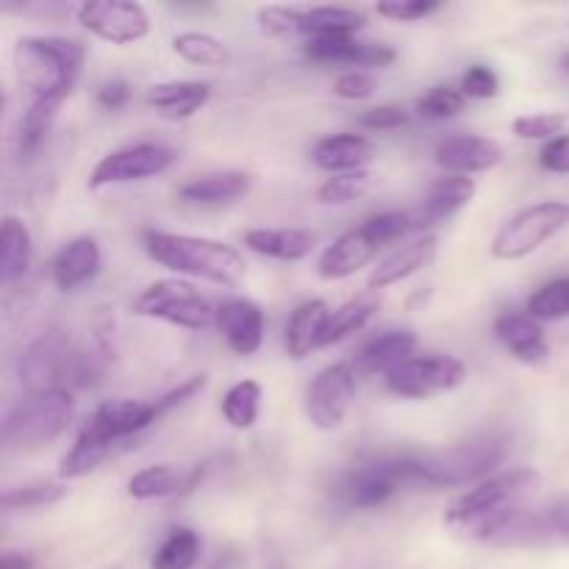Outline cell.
I'll use <instances>...</instances> for the list:
<instances>
[{
  "mask_svg": "<svg viewBox=\"0 0 569 569\" xmlns=\"http://www.w3.org/2000/svg\"><path fill=\"white\" fill-rule=\"evenodd\" d=\"M144 253L176 276L200 278L217 287H239L248 276V261L233 244L192 233H170L159 228L142 231Z\"/></svg>",
  "mask_w": 569,
  "mask_h": 569,
  "instance_id": "cell-1",
  "label": "cell"
},
{
  "mask_svg": "<svg viewBox=\"0 0 569 569\" xmlns=\"http://www.w3.org/2000/svg\"><path fill=\"white\" fill-rule=\"evenodd\" d=\"M103 372L100 356L78 345L67 331H44L17 359V378L28 392L94 387Z\"/></svg>",
  "mask_w": 569,
  "mask_h": 569,
  "instance_id": "cell-2",
  "label": "cell"
},
{
  "mask_svg": "<svg viewBox=\"0 0 569 569\" xmlns=\"http://www.w3.org/2000/svg\"><path fill=\"white\" fill-rule=\"evenodd\" d=\"M17 78L31 98L64 94L70 98L81 76L87 48L67 37H22L17 42Z\"/></svg>",
  "mask_w": 569,
  "mask_h": 569,
  "instance_id": "cell-3",
  "label": "cell"
},
{
  "mask_svg": "<svg viewBox=\"0 0 569 569\" xmlns=\"http://www.w3.org/2000/svg\"><path fill=\"white\" fill-rule=\"evenodd\" d=\"M76 415L72 392H28L3 417V445L11 453H31L56 442Z\"/></svg>",
  "mask_w": 569,
  "mask_h": 569,
  "instance_id": "cell-4",
  "label": "cell"
},
{
  "mask_svg": "<svg viewBox=\"0 0 569 569\" xmlns=\"http://www.w3.org/2000/svg\"><path fill=\"white\" fill-rule=\"evenodd\" d=\"M542 487V476L533 467H511V470L495 472L487 481L467 489L459 500L448 509V526L470 528L476 531L483 522L520 509L522 500Z\"/></svg>",
  "mask_w": 569,
  "mask_h": 569,
  "instance_id": "cell-5",
  "label": "cell"
},
{
  "mask_svg": "<svg viewBox=\"0 0 569 569\" xmlns=\"http://www.w3.org/2000/svg\"><path fill=\"white\" fill-rule=\"evenodd\" d=\"M506 459V439L481 437L470 439L456 448L439 450V453L417 459V478L420 487L453 489L467 483H481L500 467Z\"/></svg>",
  "mask_w": 569,
  "mask_h": 569,
  "instance_id": "cell-6",
  "label": "cell"
},
{
  "mask_svg": "<svg viewBox=\"0 0 569 569\" xmlns=\"http://www.w3.org/2000/svg\"><path fill=\"white\" fill-rule=\"evenodd\" d=\"M569 226V200H542L511 214L495 233L489 253L498 261H520Z\"/></svg>",
  "mask_w": 569,
  "mask_h": 569,
  "instance_id": "cell-7",
  "label": "cell"
},
{
  "mask_svg": "<svg viewBox=\"0 0 569 569\" xmlns=\"http://www.w3.org/2000/svg\"><path fill=\"white\" fill-rule=\"evenodd\" d=\"M133 315L187 331H203L217 322L214 306L194 289V283L181 278H161L144 287L133 300Z\"/></svg>",
  "mask_w": 569,
  "mask_h": 569,
  "instance_id": "cell-8",
  "label": "cell"
},
{
  "mask_svg": "<svg viewBox=\"0 0 569 569\" xmlns=\"http://www.w3.org/2000/svg\"><path fill=\"white\" fill-rule=\"evenodd\" d=\"M467 381V365L450 353H422L387 376V389L406 400H428L453 392Z\"/></svg>",
  "mask_w": 569,
  "mask_h": 569,
  "instance_id": "cell-9",
  "label": "cell"
},
{
  "mask_svg": "<svg viewBox=\"0 0 569 569\" xmlns=\"http://www.w3.org/2000/svg\"><path fill=\"white\" fill-rule=\"evenodd\" d=\"M409 487H420L417 459H378L348 472L342 481V498L350 509H378Z\"/></svg>",
  "mask_w": 569,
  "mask_h": 569,
  "instance_id": "cell-10",
  "label": "cell"
},
{
  "mask_svg": "<svg viewBox=\"0 0 569 569\" xmlns=\"http://www.w3.org/2000/svg\"><path fill=\"white\" fill-rule=\"evenodd\" d=\"M176 161L167 144L159 142H137L128 148L111 150L103 159L94 164L92 176H89V187H117V183H133V181H148V178L161 176L167 172Z\"/></svg>",
  "mask_w": 569,
  "mask_h": 569,
  "instance_id": "cell-11",
  "label": "cell"
},
{
  "mask_svg": "<svg viewBox=\"0 0 569 569\" xmlns=\"http://www.w3.org/2000/svg\"><path fill=\"white\" fill-rule=\"evenodd\" d=\"M356 376L350 361L328 365L315 376V381L306 389V415L311 426L320 431H337L348 417L350 403L356 395Z\"/></svg>",
  "mask_w": 569,
  "mask_h": 569,
  "instance_id": "cell-12",
  "label": "cell"
},
{
  "mask_svg": "<svg viewBox=\"0 0 569 569\" xmlns=\"http://www.w3.org/2000/svg\"><path fill=\"white\" fill-rule=\"evenodd\" d=\"M76 17L92 37L109 44L142 42L150 33L148 9L133 0H92L78 6Z\"/></svg>",
  "mask_w": 569,
  "mask_h": 569,
  "instance_id": "cell-13",
  "label": "cell"
},
{
  "mask_svg": "<svg viewBox=\"0 0 569 569\" xmlns=\"http://www.w3.org/2000/svg\"><path fill=\"white\" fill-rule=\"evenodd\" d=\"M159 400H106L98 409L92 411V417L87 420V431H92L94 437L106 439L109 445L120 442V439L133 437V433L144 431V428L153 426L156 420H161Z\"/></svg>",
  "mask_w": 569,
  "mask_h": 569,
  "instance_id": "cell-14",
  "label": "cell"
},
{
  "mask_svg": "<svg viewBox=\"0 0 569 569\" xmlns=\"http://www.w3.org/2000/svg\"><path fill=\"white\" fill-rule=\"evenodd\" d=\"M433 161L448 176H476L495 170L503 161V148L495 139L478 133H450L437 142Z\"/></svg>",
  "mask_w": 569,
  "mask_h": 569,
  "instance_id": "cell-15",
  "label": "cell"
},
{
  "mask_svg": "<svg viewBox=\"0 0 569 569\" xmlns=\"http://www.w3.org/2000/svg\"><path fill=\"white\" fill-rule=\"evenodd\" d=\"M472 537L483 545H492V548H550L545 509H511L506 515L478 526L472 531Z\"/></svg>",
  "mask_w": 569,
  "mask_h": 569,
  "instance_id": "cell-16",
  "label": "cell"
},
{
  "mask_svg": "<svg viewBox=\"0 0 569 569\" xmlns=\"http://www.w3.org/2000/svg\"><path fill=\"white\" fill-rule=\"evenodd\" d=\"M383 244L372 237L370 228L361 222V226L350 228L342 237L333 239V244H328L322 250L320 261H317V272L326 281H345V278L356 276L359 270H365L372 259L378 256Z\"/></svg>",
  "mask_w": 569,
  "mask_h": 569,
  "instance_id": "cell-17",
  "label": "cell"
},
{
  "mask_svg": "<svg viewBox=\"0 0 569 569\" xmlns=\"http://www.w3.org/2000/svg\"><path fill=\"white\" fill-rule=\"evenodd\" d=\"M217 331L222 333L228 348L237 356H253L259 353L261 342H264L267 317L256 300L248 298H231L226 303L217 306Z\"/></svg>",
  "mask_w": 569,
  "mask_h": 569,
  "instance_id": "cell-18",
  "label": "cell"
},
{
  "mask_svg": "<svg viewBox=\"0 0 569 569\" xmlns=\"http://www.w3.org/2000/svg\"><path fill=\"white\" fill-rule=\"evenodd\" d=\"M303 53L320 64H348V67H389L398 53L392 44L372 42L359 37H328L306 39Z\"/></svg>",
  "mask_w": 569,
  "mask_h": 569,
  "instance_id": "cell-19",
  "label": "cell"
},
{
  "mask_svg": "<svg viewBox=\"0 0 569 569\" xmlns=\"http://www.w3.org/2000/svg\"><path fill=\"white\" fill-rule=\"evenodd\" d=\"M203 478V467H181V465H150L144 470L133 472L128 478V495L133 500H167L176 495H187L198 487Z\"/></svg>",
  "mask_w": 569,
  "mask_h": 569,
  "instance_id": "cell-20",
  "label": "cell"
},
{
  "mask_svg": "<svg viewBox=\"0 0 569 569\" xmlns=\"http://www.w3.org/2000/svg\"><path fill=\"white\" fill-rule=\"evenodd\" d=\"M103 264V253L94 237H76L67 244H61L59 253L53 256L50 264V278H53L56 289L61 292H76L78 287L92 281Z\"/></svg>",
  "mask_w": 569,
  "mask_h": 569,
  "instance_id": "cell-21",
  "label": "cell"
},
{
  "mask_svg": "<svg viewBox=\"0 0 569 569\" xmlns=\"http://www.w3.org/2000/svg\"><path fill=\"white\" fill-rule=\"evenodd\" d=\"M492 331L495 337H498V342L503 345L517 361H522V365L537 367L548 361L550 345L548 339H545L542 326H539L533 317L503 311V315H498V320H495Z\"/></svg>",
  "mask_w": 569,
  "mask_h": 569,
  "instance_id": "cell-22",
  "label": "cell"
},
{
  "mask_svg": "<svg viewBox=\"0 0 569 569\" xmlns=\"http://www.w3.org/2000/svg\"><path fill=\"white\" fill-rule=\"evenodd\" d=\"M437 253H439L437 233H422L420 239L403 244V248H398L395 253H389L383 261H378V267L370 272V278H367V287L370 289L395 287V283H400V281H406V278L415 276V272L431 267L433 259H437Z\"/></svg>",
  "mask_w": 569,
  "mask_h": 569,
  "instance_id": "cell-23",
  "label": "cell"
},
{
  "mask_svg": "<svg viewBox=\"0 0 569 569\" xmlns=\"http://www.w3.org/2000/svg\"><path fill=\"white\" fill-rule=\"evenodd\" d=\"M253 189V176L244 170L206 172L178 187V200L187 206H228Z\"/></svg>",
  "mask_w": 569,
  "mask_h": 569,
  "instance_id": "cell-24",
  "label": "cell"
},
{
  "mask_svg": "<svg viewBox=\"0 0 569 569\" xmlns=\"http://www.w3.org/2000/svg\"><path fill=\"white\" fill-rule=\"evenodd\" d=\"M311 159L320 170L331 172V176L359 172L367 170V164L376 159V144H372V139L361 137V133H331V137H322L315 144Z\"/></svg>",
  "mask_w": 569,
  "mask_h": 569,
  "instance_id": "cell-25",
  "label": "cell"
},
{
  "mask_svg": "<svg viewBox=\"0 0 569 569\" xmlns=\"http://www.w3.org/2000/svg\"><path fill=\"white\" fill-rule=\"evenodd\" d=\"M417 350V333L415 331H383L378 337H372L370 342L361 345V350L356 353V359L350 361L353 370L359 376H372V372H383L389 376L392 370H398L403 361H409Z\"/></svg>",
  "mask_w": 569,
  "mask_h": 569,
  "instance_id": "cell-26",
  "label": "cell"
},
{
  "mask_svg": "<svg viewBox=\"0 0 569 569\" xmlns=\"http://www.w3.org/2000/svg\"><path fill=\"white\" fill-rule=\"evenodd\" d=\"M478 183L470 176H445L428 189L426 200H422V209L417 214V228L426 226H439V222H448L450 217L459 214L461 209L470 206V200L476 198Z\"/></svg>",
  "mask_w": 569,
  "mask_h": 569,
  "instance_id": "cell-27",
  "label": "cell"
},
{
  "mask_svg": "<svg viewBox=\"0 0 569 569\" xmlns=\"http://www.w3.org/2000/svg\"><path fill=\"white\" fill-rule=\"evenodd\" d=\"M211 98V83L206 81H164L148 89L144 100L164 120H189Z\"/></svg>",
  "mask_w": 569,
  "mask_h": 569,
  "instance_id": "cell-28",
  "label": "cell"
},
{
  "mask_svg": "<svg viewBox=\"0 0 569 569\" xmlns=\"http://www.w3.org/2000/svg\"><path fill=\"white\" fill-rule=\"evenodd\" d=\"M244 244L267 259L303 261L315 253L317 233L306 228H250L244 231Z\"/></svg>",
  "mask_w": 569,
  "mask_h": 569,
  "instance_id": "cell-29",
  "label": "cell"
},
{
  "mask_svg": "<svg viewBox=\"0 0 569 569\" xmlns=\"http://www.w3.org/2000/svg\"><path fill=\"white\" fill-rule=\"evenodd\" d=\"M328 317H331V306L320 298L306 300V303H300L292 311V317L287 322V331H283V348H287L289 359L300 361L311 350L320 348Z\"/></svg>",
  "mask_w": 569,
  "mask_h": 569,
  "instance_id": "cell-30",
  "label": "cell"
},
{
  "mask_svg": "<svg viewBox=\"0 0 569 569\" xmlns=\"http://www.w3.org/2000/svg\"><path fill=\"white\" fill-rule=\"evenodd\" d=\"M64 100V94H39V98L28 100L20 117V128H17V156L20 159L31 161L42 150Z\"/></svg>",
  "mask_w": 569,
  "mask_h": 569,
  "instance_id": "cell-31",
  "label": "cell"
},
{
  "mask_svg": "<svg viewBox=\"0 0 569 569\" xmlns=\"http://www.w3.org/2000/svg\"><path fill=\"white\" fill-rule=\"evenodd\" d=\"M367 26V14L345 6H317V9H298V37L328 39V37H356Z\"/></svg>",
  "mask_w": 569,
  "mask_h": 569,
  "instance_id": "cell-32",
  "label": "cell"
},
{
  "mask_svg": "<svg viewBox=\"0 0 569 569\" xmlns=\"http://www.w3.org/2000/svg\"><path fill=\"white\" fill-rule=\"evenodd\" d=\"M33 259V237L26 222L14 214L3 217L0 228V281L14 283L28 272Z\"/></svg>",
  "mask_w": 569,
  "mask_h": 569,
  "instance_id": "cell-33",
  "label": "cell"
},
{
  "mask_svg": "<svg viewBox=\"0 0 569 569\" xmlns=\"http://www.w3.org/2000/svg\"><path fill=\"white\" fill-rule=\"evenodd\" d=\"M261 398H264V389L259 381H237L222 398V417H226L228 426L233 431H250V428L259 422L261 415Z\"/></svg>",
  "mask_w": 569,
  "mask_h": 569,
  "instance_id": "cell-34",
  "label": "cell"
},
{
  "mask_svg": "<svg viewBox=\"0 0 569 569\" xmlns=\"http://www.w3.org/2000/svg\"><path fill=\"white\" fill-rule=\"evenodd\" d=\"M200 533L194 528H172L164 542L156 548L150 569H194L200 561Z\"/></svg>",
  "mask_w": 569,
  "mask_h": 569,
  "instance_id": "cell-35",
  "label": "cell"
},
{
  "mask_svg": "<svg viewBox=\"0 0 569 569\" xmlns=\"http://www.w3.org/2000/svg\"><path fill=\"white\" fill-rule=\"evenodd\" d=\"M109 450L111 445L106 442V439L94 437L92 431L81 428L76 445H72V448L64 453V459H61L59 478L61 481H78V478L89 476V472L98 470V465L109 456Z\"/></svg>",
  "mask_w": 569,
  "mask_h": 569,
  "instance_id": "cell-36",
  "label": "cell"
},
{
  "mask_svg": "<svg viewBox=\"0 0 569 569\" xmlns=\"http://www.w3.org/2000/svg\"><path fill=\"white\" fill-rule=\"evenodd\" d=\"M376 311L378 300H350V303L333 309L326 322V331H322L320 348H328V345H337L342 342V339L359 333L361 328H367V322L376 317Z\"/></svg>",
  "mask_w": 569,
  "mask_h": 569,
  "instance_id": "cell-37",
  "label": "cell"
},
{
  "mask_svg": "<svg viewBox=\"0 0 569 569\" xmlns=\"http://www.w3.org/2000/svg\"><path fill=\"white\" fill-rule=\"evenodd\" d=\"M172 50L181 56L183 61L198 67H220L226 64L228 50L214 33L206 31H183L172 39Z\"/></svg>",
  "mask_w": 569,
  "mask_h": 569,
  "instance_id": "cell-38",
  "label": "cell"
},
{
  "mask_svg": "<svg viewBox=\"0 0 569 569\" xmlns=\"http://www.w3.org/2000/svg\"><path fill=\"white\" fill-rule=\"evenodd\" d=\"M526 315L537 322H556L569 317V276L553 278L528 298Z\"/></svg>",
  "mask_w": 569,
  "mask_h": 569,
  "instance_id": "cell-39",
  "label": "cell"
},
{
  "mask_svg": "<svg viewBox=\"0 0 569 569\" xmlns=\"http://www.w3.org/2000/svg\"><path fill=\"white\" fill-rule=\"evenodd\" d=\"M372 176L370 170H359V172H342V176H331L328 181H322V187L317 189V200L322 206H350L353 200L365 198L370 192Z\"/></svg>",
  "mask_w": 569,
  "mask_h": 569,
  "instance_id": "cell-40",
  "label": "cell"
},
{
  "mask_svg": "<svg viewBox=\"0 0 569 569\" xmlns=\"http://www.w3.org/2000/svg\"><path fill=\"white\" fill-rule=\"evenodd\" d=\"M67 498V487L61 481H33L26 487H14L3 495L6 511H28L56 506Z\"/></svg>",
  "mask_w": 569,
  "mask_h": 569,
  "instance_id": "cell-41",
  "label": "cell"
},
{
  "mask_svg": "<svg viewBox=\"0 0 569 569\" xmlns=\"http://www.w3.org/2000/svg\"><path fill=\"white\" fill-rule=\"evenodd\" d=\"M467 106L465 92L459 87H450V83H442V87H431L420 100H417V111L428 120H450V117L461 114Z\"/></svg>",
  "mask_w": 569,
  "mask_h": 569,
  "instance_id": "cell-42",
  "label": "cell"
},
{
  "mask_svg": "<svg viewBox=\"0 0 569 569\" xmlns=\"http://www.w3.org/2000/svg\"><path fill=\"white\" fill-rule=\"evenodd\" d=\"M569 126V117L561 114V111H539V114H522L511 122V131L520 139H556L565 133Z\"/></svg>",
  "mask_w": 569,
  "mask_h": 569,
  "instance_id": "cell-43",
  "label": "cell"
},
{
  "mask_svg": "<svg viewBox=\"0 0 569 569\" xmlns=\"http://www.w3.org/2000/svg\"><path fill=\"white\" fill-rule=\"evenodd\" d=\"M365 226L370 228L372 237L387 248V244L400 242L406 233L417 231V217H411L409 211H381V214L367 217Z\"/></svg>",
  "mask_w": 569,
  "mask_h": 569,
  "instance_id": "cell-44",
  "label": "cell"
},
{
  "mask_svg": "<svg viewBox=\"0 0 569 569\" xmlns=\"http://www.w3.org/2000/svg\"><path fill=\"white\" fill-rule=\"evenodd\" d=\"M459 89L465 92L467 100H489L500 94V78L492 67L487 64H472L461 76Z\"/></svg>",
  "mask_w": 569,
  "mask_h": 569,
  "instance_id": "cell-45",
  "label": "cell"
},
{
  "mask_svg": "<svg viewBox=\"0 0 569 569\" xmlns=\"http://www.w3.org/2000/svg\"><path fill=\"white\" fill-rule=\"evenodd\" d=\"M442 9L439 0H389V3H378V17L392 22H417L426 17L437 14Z\"/></svg>",
  "mask_w": 569,
  "mask_h": 569,
  "instance_id": "cell-46",
  "label": "cell"
},
{
  "mask_svg": "<svg viewBox=\"0 0 569 569\" xmlns=\"http://www.w3.org/2000/svg\"><path fill=\"white\" fill-rule=\"evenodd\" d=\"M259 28L267 37H298V9L295 6H264L259 9Z\"/></svg>",
  "mask_w": 569,
  "mask_h": 569,
  "instance_id": "cell-47",
  "label": "cell"
},
{
  "mask_svg": "<svg viewBox=\"0 0 569 569\" xmlns=\"http://www.w3.org/2000/svg\"><path fill=\"white\" fill-rule=\"evenodd\" d=\"M411 122L409 111L403 106H395V103H381V106H372L361 114V126L367 131H400Z\"/></svg>",
  "mask_w": 569,
  "mask_h": 569,
  "instance_id": "cell-48",
  "label": "cell"
},
{
  "mask_svg": "<svg viewBox=\"0 0 569 569\" xmlns=\"http://www.w3.org/2000/svg\"><path fill=\"white\" fill-rule=\"evenodd\" d=\"M376 89L378 81L367 70H348L333 83V92L342 100H367L376 94Z\"/></svg>",
  "mask_w": 569,
  "mask_h": 569,
  "instance_id": "cell-49",
  "label": "cell"
},
{
  "mask_svg": "<svg viewBox=\"0 0 569 569\" xmlns=\"http://www.w3.org/2000/svg\"><path fill=\"white\" fill-rule=\"evenodd\" d=\"M539 167L556 176H569V133L545 142V148L539 150Z\"/></svg>",
  "mask_w": 569,
  "mask_h": 569,
  "instance_id": "cell-50",
  "label": "cell"
},
{
  "mask_svg": "<svg viewBox=\"0 0 569 569\" xmlns=\"http://www.w3.org/2000/svg\"><path fill=\"white\" fill-rule=\"evenodd\" d=\"M545 520H548L550 548H569V495L545 509Z\"/></svg>",
  "mask_w": 569,
  "mask_h": 569,
  "instance_id": "cell-51",
  "label": "cell"
},
{
  "mask_svg": "<svg viewBox=\"0 0 569 569\" xmlns=\"http://www.w3.org/2000/svg\"><path fill=\"white\" fill-rule=\"evenodd\" d=\"M203 387H206V376H203V372H200V376L187 378V381L178 383L176 389H170V392H164V395H161V398H156V400H159L161 415L172 411V409H176V406L187 403V400L194 398V395H198Z\"/></svg>",
  "mask_w": 569,
  "mask_h": 569,
  "instance_id": "cell-52",
  "label": "cell"
},
{
  "mask_svg": "<svg viewBox=\"0 0 569 569\" xmlns=\"http://www.w3.org/2000/svg\"><path fill=\"white\" fill-rule=\"evenodd\" d=\"M98 103L109 111H120L128 106V98H131V87H128L122 78H111V81H103L98 87Z\"/></svg>",
  "mask_w": 569,
  "mask_h": 569,
  "instance_id": "cell-53",
  "label": "cell"
},
{
  "mask_svg": "<svg viewBox=\"0 0 569 569\" xmlns=\"http://www.w3.org/2000/svg\"><path fill=\"white\" fill-rule=\"evenodd\" d=\"M0 569H33V559L28 553H14V550H9V553H3V559H0Z\"/></svg>",
  "mask_w": 569,
  "mask_h": 569,
  "instance_id": "cell-54",
  "label": "cell"
},
{
  "mask_svg": "<svg viewBox=\"0 0 569 569\" xmlns=\"http://www.w3.org/2000/svg\"><path fill=\"white\" fill-rule=\"evenodd\" d=\"M561 67L569 72V53H565V59H561Z\"/></svg>",
  "mask_w": 569,
  "mask_h": 569,
  "instance_id": "cell-55",
  "label": "cell"
}]
</instances>
